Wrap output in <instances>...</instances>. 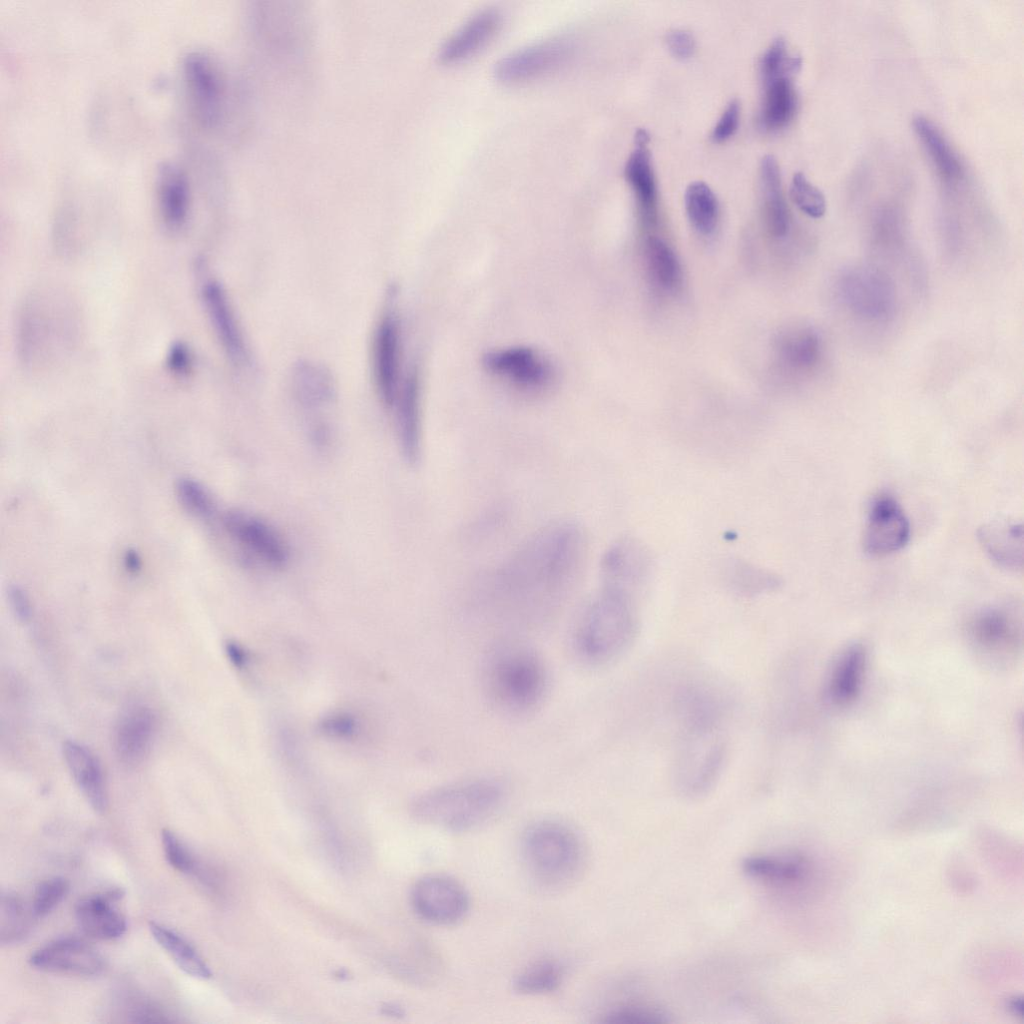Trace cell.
<instances>
[{
  "label": "cell",
  "instance_id": "obj_1",
  "mask_svg": "<svg viewBox=\"0 0 1024 1024\" xmlns=\"http://www.w3.org/2000/svg\"><path fill=\"white\" fill-rule=\"evenodd\" d=\"M575 524H551L526 540L486 579L484 594L495 610L535 618L553 610L573 588L585 555Z\"/></svg>",
  "mask_w": 1024,
  "mask_h": 1024
},
{
  "label": "cell",
  "instance_id": "obj_2",
  "mask_svg": "<svg viewBox=\"0 0 1024 1024\" xmlns=\"http://www.w3.org/2000/svg\"><path fill=\"white\" fill-rule=\"evenodd\" d=\"M646 576L616 562H602L601 585L576 624L573 646L588 664L600 665L617 658L637 632L636 597Z\"/></svg>",
  "mask_w": 1024,
  "mask_h": 1024
},
{
  "label": "cell",
  "instance_id": "obj_3",
  "mask_svg": "<svg viewBox=\"0 0 1024 1024\" xmlns=\"http://www.w3.org/2000/svg\"><path fill=\"white\" fill-rule=\"evenodd\" d=\"M483 678L492 703L509 715H526L543 702L548 671L541 656L517 641L497 644L488 653Z\"/></svg>",
  "mask_w": 1024,
  "mask_h": 1024
},
{
  "label": "cell",
  "instance_id": "obj_4",
  "mask_svg": "<svg viewBox=\"0 0 1024 1024\" xmlns=\"http://www.w3.org/2000/svg\"><path fill=\"white\" fill-rule=\"evenodd\" d=\"M506 797L504 784L491 777L464 779L433 788L412 805L414 816L445 830L474 829L492 818Z\"/></svg>",
  "mask_w": 1024,
  "mask_h": 1024
},
{
  "label": "cell",
  "instance_id": "obj_5",
  "mask_svg": "<svg viewBox=\"0 0 1024 1024\" xmlns=\"http://www.w3.org/2000/svg\"><path fill=\"white\" fill-rule=\"evenodd\" d=\"M723 718L681 720L682 732L673 764V782L684 798L706 796L720 778L727 758Z\"/></svg>",
  "mask_w": 1024,
  "mask_h": 1024
},
{
  "label": "cell",
  "instance_id": "obj_6",
  "mask_svg": "<svg viewBox=\"0 0 1024 1024\" xmlns=\"http://www.w3.org/2000/svg\"><path fill=\"white\" fill-rule=\"evenodd\" d=\"M523 861L538 884L559 888L573 881L584 864V846L576 831L557 820L527 827L521 840Z\"/></svg>",
  "mask_w": 1024,
  "mask_h": 1024
},
{
  "label": "cell",
  "instance_id": "obj_7",
  "mask_svg": "<svg viewBox=\"0 0 1024 1024\" xmlns=\"http://www.w3.org/2000/svg\"><path fill=\"white\" fill-rule=\"evenodd\" d=\"M50 295L29 299L23 307L18 322V347L23 360L29 364H42L53 356L61 344L68 342L71 333L68 327L67 311L63 312L61 302L55 305Z\"/></svg>",
  "mask_w": 1024,
  "mask_h": 1024
},
{
  "label": "cell",
  "instance_id": "obj_8",
  "mask_svg": "<svg viewBox=\"0 0 1024 1024\" xmlns=\"http://www.w3.org/2000/svg\"><path fill=\"white\" fill-rule=\"evenodd\" d=\"M486 371L522 392L539 393L551 387L555 371L551 362L527 346L494 349L483 357Z\"/></svg>",
  "mask_w": 1024,
  "mask_h": 1024
},
{
  "label": "cell",
  "instance_id": "obj_9",
  "mask_svg": "<svg viewBox=\"0 0 1024 1024\" xmlns=\"http://www.w3.org/2000/svg\"><path fill=\"white\" fill-rule=\"evenodd\" d=\"M411 904L415 913L426 922L452 926L468 914L470 898L463 885L454 878L430 874L413 885Z\"/></svg>",
  "mask_w": 1024,
  "mask_h": 1024
},
{
  "label": "cell",
  "instance_id": "obj_10",
  "mask_svg": "<svg viewBox=\"0 0 1024 1024\" xmlns=\"http://www.w3.org/2000/svg\"><path fill=\"white\" fill-rule=\"evenodd\" d=\"M742 870L752 879L800 890L815 888L823 881V871L815 860L799 851L748 856L742 861Z\"/></svg>",
  "mask_w": 1024,
  "mask_h": 1024
},
{
  "label": "cell",
  "instance_id": "obj_11",
  "mask_svg": "<svg viewBox=\"0 0 1024 1024\" xmlns=\"http://www.w3.org/2000/svg\"><path fill=\"white\" fill-rule=\"evenodd\" d=\"M222 522L233 541L263 565L279 569L288 562L287 544L266 522L239 511L225 513Z\"/></svg>",
  "mask_w": 1024,
  "mask_h": 1024
},
{
  "label": "cell",
  "instance_id": "obj_12",
  "mask_svg": "<svg viewBox=\"0 0 1024 1024\" xmlns=\"http://www.w3.org/2000/svg\"><path fill=\"white\" fill-rule=\"evenodd\" d=\"M909 520L890 495H880L870 505L863 535L866 553L883 557L904 548L910 539Z\"/></svg>",
  "mask_w": 1024,
  "mask_h": 1024
},
{
  "label": "cell",
  "instance_id": "obj_13",
  "mask_svg": "<svg viewBox=\"0 0 1024 1024\" xmlns=\"http://www.w3.org/2000/svg\"><path fill=\"white\" fill-rule=\"evenodd\" d=\"M838 286L846 305L864 318H886L893 309L892 285L878 271L863 267L850 269L840 277Z\"/></svg>",
  "mask_w": 1024,
  "mask_h": 1024
},
{
  "label": "cell",
  "instance_id": "obj_14",
  "mask_svg": "<svg viewBox=\"0 0 1024 1024\" xmlns=\"http://www.w3.org/2000/svg\"><path fill=\"white\" fill-rule=\"evenodd\" d=\"M29 963L41 971L84 977L99 975L106 966L93 946L75 937L59 938L37 949Z\"/></svg>",
  "mask_w": 1024,
  "mask_h": 1024
},
{
  "label": "cell",
  "instance_id": "obj_15",
  "mask_svg": "<svg viewBox=\"0 0 1024 1024\" xmlns=\"http://www.w3.org/2000/svg\"><path fill=\"white\" fill-rule=\"evenodd\" d=\"M183 72L197 118L205 127H214L221 119L222 85L212 60L192 51L183 61Z\"/></svg>",
  "mask_w": 1024,
  "mask_h": 1024
},
{
  "label": "cell",
  "instance_id": "obj_16",
  "mask_svg": "<svg viewBox=\"0 0 1024 1024\" xmlns=\"http://www.w3.org/2000/svg\"><path fill=\"white\" fill-rule=\"evenodd\" d=\"M570 39L552 37L518 48L500 58L495 73L503 80L525 79L562 63L572 52Z\"/></svg>",
  "mask_w": 1024,
  "mask_h": 1024
},
{
  "label": "cell",
  "instance_id": "obj_17",
  "mask_svg": "<svg viewBox=\"0 0 1024 1024\" xmlns=\"http://www.w3.org/2000/svg\"><path fill=\"white\" fill-rule=\"evenodd\" d=\"M372 356L379 396L385 405L393 406L400 387V328L392 312H387L376 328Z\"/></svg>",
  "mask_w": 1024,
  "mask_h": 1024
},
{
  "label": "cell",
  "instance_id": "obj_18",
  "mask_svg": "<svg viewBox=\"0 0 1024 1024\" xmlns=\"http://www.w3.org/2000/svg\"><path fill=\"white\" fill-rule=\"evenodd\" d=\"M123 895L122 889L111 888L79 899L74 911L81 931L98 940H115L123 936L127 929L126 919L114 904Z\"/></svg>",
  "mask_w": 1024,
  "mask_h": 1024
},
{
  "label": "cell",
  "instance_id": "obj_19",
  "mask_svg": "<svg viewBox=\"0 0 1024 1024\" xmlns=\"http://www.w3.org/2000/svg\"><path fill=\"white\" fill-rule=\"evenodd\" d=\"M202 301L213 330L229 359L235 364L245 362L247 354L241 330L223 286L207 280L201 290Z\"/></svg>",
  "mask_w": 1024,
  "mask_h": 1024
},
{
  "label": "cell",
  "instance_id": "obj_20",
  "mask_svg": "<svg viewBox=\"0 0 1024 1024\" xmlns=\"http://www.w3.org/2000/svg\"><path fill=\"white\" fill-rule=\"evenodd\" d=\"M156 719L146 706H134L121 717L114 734V747L119 761L129 767L141 763L148 754Z\"/></svg>",
  "mask_w": 1024,
  "mask_h": 1024
},
{
  "label": "cell",
  "instance_id": "obj_21",
  "mask_svg": "<svg viewBox=\"0 0 1024 1024\" xmlns=\"http://www.w3.org/2000/svg\"><path fill=\"white\" fill-rule=\"evenodd\" d=\"M402 453L409 463H416L421 451V389L416 370H411L400 384L394 405Z\"/></svg>",
  "mask_w": 1024,
  "mask_h": 1024
},
{
  "label": "cell",
  "instance_id": "obj_22",
  "mask_svg": "<svg viewBox=\"0 0 1024 1024\" xmlns=\"http://www.w3.org/2000/svg\"><path fill=\"white\" fill-rule=\"evenodd\" d=\"M63 755L76 785L89 805L98 813L105 812L108 794L98 759L86 746L75 741L63 744Z\"/></svg>",
  "mask_w": 1024,
  "mask_h": 1024
},
{
  "label": "cell",
  "instance_id": "obj_23",
  "mask_svg": "<svg viewBox=\"0 0 1024 1024\" xmlns=\"http://www.w3.org/2000/svg\"><path fill=\"white\" fill-rule=\"evenodd\" d=\"M500 23L501 14L498 9L489 7L479 10L441 44L439 59L452 62L469 56L494 35Z\"/></svg>",
  "mask_w": 1024,
  "mask_h": 1024
},
{
  "label": "cell",
  "instance_id": "obj_24",
  "mask_svg": "<svg viewBox=\"0 0 1024 1024\" xmlns=\"http://www.w3.org/2000/svg\"><path fill=\"white\" fill-rule=\"evenodd\" d=\"M157 198L165 226L173 231L181 229L189 216L191 194L188 178L180 167L171 163L161 166L157 176Z\"/></svg>",
  "mask_w": 1024,
  "mask_h": 1024
},
{
  "label": "cell",
  "instance_id": "obj_25",
  "mask_svg": "<svg viewBox=\"0 0 1024 1024\" xmlns=\"http://www.w3.org/2000/svg\"><path fill=\"white\" fill-rule=\"evenodd\" d=\"M977 537L986 554L999 566L1018 570L1023 564V528L1020 523L998 519L983 524Z\"/></svg>",
  "mask_w": 1024,
  "mask_h": 1024
},
{
  "label": "cell",
  "instance_id": "obj_26",
  "mask_svg": "<svg viewBox=\"0 0 1024 1024\" xmlns=\"http://www.w3.org/2000/svg\"><path fill=\"white\" fill-rule=\"evenodd\" d=\"M866 668V652L861 645L847 648L835 662L826 687L829 701L837 706L851 704L860 693Z\"/></svg>",
  "mask_w": 1024,
  "mask_h": 1024
},
{
  "label": "cell",
  "instance_id": "obj_27",
  "mask_svg": "<svg viewBox=\"0 0 1024 1024\" xmlns=\"http://www.w3.org/2000/svg\"><path fill=\"white\" fill-rule=\"evenodd\" d=\"M970 635L977 648L987 654L1012 652L1016 647V627L1006 611L989 608L976 615Z\"/></svg>",
  "mask_w": 1024,
  "mask_h": 1024
},
{
  "label": "cell",
  "instance_id": "obj_28",
  "mask_svg": "<svg viewBox=\"0 0 1024 1024\" xmlns=\"http://www.w3.org/2000/svg\"><path fill=\"white\" fill-rule=\"evenodd\" d=\"M760 185L766 227L773 237H783L789 228V213L782 193L777 160L765 155L760 164Z\"/></svg>",
  "mask_w": 1024,
  "mask_h": 1024
},
{
  "label": "cell",
  "instance_id": "obj_29",
  "mask_svg": "<svg viewBox=\"0 0 1024 1024\" xmlns=\"http://www.w3.org/2000/svg\"><path fill=\"white\" fill-rule=\"evenodd\" d=\"M764 94L758 121L762 129L776 131L786 126L797 108V95L789 77L763 84Z\"/></svg>",
  "mask_w": 1024,
  "mask_h": 1024
},
{
  "label": "cell",
  "instance_id": "obj_30",
  "mask_svg": "<svg viewBox=\"0 0 1024 1024\" xmlns=\"http://www.w3.org/2000/svg\"><path fill=\"white\" fill-rule=\"evenodd\" d=\"M624 174L631 185L643 220L647 223L656 217L657 189L647 147H636L626 161Z\"/></svg>",
  "mask_w": 1024,
  "mask_h": 1024
},
{
  "label": "cell",
  "instance_id": "obj_31",
  "mask_svg": "<svg viewBox=\"0 0 1024 1024\" xmlns=\"http://www.w3.org/2000/svg\"><path fill=\"white\" fill-rule=\"evenodd\" d=\"M912 123L941 176L949 181L959 180L964 173L963 164L937 125L920 114Z\"/></svg>",
  "mask_w": 1024,
  "mask_h": 1024
},
{
  "label": "cell",
  "instance_id": "obj_32",
  "mask_svg": "<svg viewBox=\"0 0 1024 1024\" xmlns=\"http://www.w3.org/2000/svg\"><path fill=\"white\" fill-rule=\"evenodd\" d=\"M149 930L154 940L183 972L198 979L211 977L210 968L204 959L183 936L155 921L149 922Z\"/></svg>",
  "mask_w": 1024,
  "mask_h": 1024
},
{
  "label": "cell",
  "instance_id": "obj_33",
  "mask_svg": "<svg viewBox=\"0 0 1024 1024\" xmlns=\"http://www.w3.org/2000/svg\"><path fill=\"white\" fill-rule=\"evenodd\" d=\"M565 977V967L558 960L543 958L529 964L513 979V990L521 995H543L556 991Z\"/></svg>",
  "mask_w": 1024,
  "mask_h": 1024
},
{
  "label": "cell",
  "instance_id": "obj_34",
  "mask_svg": "<svg viewBox=\"0 0 1024 1024\" xmlns=\"http://www.w3.org/2000/svg\"><path fill=\"white\" fill-rule=\"evenodd\" d=\"M645 259L652 280L662 289L673 291L681 284L682 272L674 251L657 237L645 244Z\"/></svg>",
  "mask_w": 1024,
  "mask_h": 1024
},
{
  "label": "cell",
  "instance_id": "obj_35",
  "mask_svg": "<svg viewBox=\"0 0 1024 1024\" xmlns=\"http://www.w3.org/2000/svg\"><path fill=\"white\" fill-rule=\"evenodd\" d=\"M684 202L694 229L704 235L712 233L719 214L718 200L712 189L703 181H694L685 190Z\"/></svg>",
  "mask_w": 1024,
  "mask_h": 1024
},
{
  "label": "cell",
  "instance_id": "obj_36",
  "mask_svg": "<svg viewBox=\"0 0 1024 1024\" xmlns=\"http://www.w3.org/2000/svg\"><path fill=\"white\" fill-rule=\"evenodd\" d=\"M31 917L21 899L14 892H2L0 898V943L10 945L21 942L30 932Z\"/></svg>",
  "mask_w": 1024,
  "mask_h": 1024
},
{
  "label": "cell",
  "instance_id": "obj_37",
  "mask_svg": "<svg viewBox=\"0 0 1024 1024\" xmlns=\"http://www.w3.org/2000/svg\"><path fill=\"white\" fill-rule=\"evenodd\" d=\"M820 354V337L811 329L792 332L785 336L780 343V356L793 369L811 368L818 362Z\"/></svg>",
  "mask_w": 1024,
  "mask_h": 1024
},
{
  "label": "cell",
  "instance_id": "obj_38",
  "mask_svg": "<svg viewBox=\"0 0 1024 1024\" xmlns=\"http://www.w3.org/2000/svg\"><path fill=\"white\" fill-rule=\"evenodd\" d=\"M300 401L307 407L328 403L333 397L331 377L323 368L306 363L301 364L294 376Z\"/></svg>",
  "mask_w": 1024,
  "mask_h": 1024
},
{
  "label": "cell",
  "instance_id": "obj_39",
  "mask_svg": "<svg viewBox=\"0 0 1024 1024\" xmlns=\"http://www.w3.org/2000/svg\"><path fill=\"white\" fill-rule=\"evenodd\" d=\"M801 63V57L790 53L783 38L774 39L759 62L763 84L782 77L791 78L800 69Z\"/></svg>",
  "mask_w": 1024,
  "mask_h": 1024
},
{
  "label": "cell",
  "instance_id": "obj_40",
  "mask_svg": "<svg viewBox=\"0 0 1024 1024\" xmlns=\"http://www.w3.org/2000/svg\"><path fill=\"white\" fill-rule=\"evenodd\" d=\"M175 488L179 502L188 512L201 518H210L214 515L213 498L199 482L191 478H181Z\"/></svg>",
  "mask_w": 1024,
  "mask_h": 1024
},
{
  "label": "cell",
  "instance_id": "obj_41",
  "mask_svg": "<svg viewBox=\"0 0 1024 1024\" xmlns=\"http://www.w3.org/2000/svg\"><path fill=\"white\" fill-rule=\"evenodd\" d=\"M790 194L797 207L806 215L820 218L825 214V196L802 172L793 175Z\"/></svg>",
  "mask_w": 1024,
  "mask_h": 1024
},
{
  "label": "cell",
  "instance_id": "obj_42",
  "mask_svg": "<svg viewBox=\"0 0 1024 1024\" xmlns=\"http://www.w3.org/2000/svg\"><path fill=\"white\" fill-rule=\"evenodd\" d=\"M599 1022L607 1024H659L667 1023V1014L657 1008L640 1005H620L610 1008L600 1016Z\"/></svg>",
  "mask_w": 1024,
  "mask_h": 1024
},
{
  "label": "cell",
  "instance_id": "obj_43",
  "mask_svg": "<svg viewBox=\"0 0 1024 1024\" xmlns=\"http://www.w3.org/2000/svg\"><path fill=\"white\" fill-rule=\"evenodd\" d=\"M70 883L64 877H52L42 881L34 892L32 912L36 917L50 914L68 895Z\"/></svg>",
  "mask_w": 1024,
  "mask_h": 1024
},
{
  "label": "cell",
  "instance_id": "obj_44",
  "mask_svg": "<svg viewBox=\"0 0 1024 1024\" xmlns=\"http://www.w3.org/2000/svg\"><path fill=\"white\" fill-rule=\"evenodd\" d=\"M161 842L166 861L171 867L181 873H192L196 868V862L178 836L168 828L161 831Z\"/></svg>",
  "mask_w": 1024,
  "mask_h": 1024
},
{
  "label": "cell",
  "instance_id": "obj_45",
  "mask_svg": "<svg viewBox=\"0 0 1024 1024\" xmlns=\"http://www.w3.org/2000/svg\"><path fill=\"white\" fill-rule=\"evenodd\" d=\"M736 571L733 574L732 584L738 591L745 594H756L766 590L773 589L774 586L778 585V581L770 575H766L761 571H757L754 568H750L747 565L736 566Z\"/></svg>",
  "mask_w": 1024,
  "mask_h": 1024
},
{
  "label": "cell",
  "instance_id": "obj_46",
  "mask_svg": "<svg viewBox=\"0 0 1024 1024\" xmlns=\"http://www.w3.org/2000/svg\"><path fill=\"white\" fill-rule=\"evenodd\" d=\"M740 110V103L737 99H733L728 103L713 128L712 138L715 142H723L736 132L739 125Z\"/></svg>",
  "mask_w": 1024,
  "mask_h": 1024
},
{
  "label": "cell",
  "instance_id": "obj_47",
  "mask_svg": "<svg viewBox=\"0 0 1024 1024\" xmlns=\"http://www.w3.org/2000/svg\"><path fill=\"white\" fill-rule=\"evenodd\" d=\"M666 44L671 54L678 59H687L695 49V40L691 33L683 29H673L667 33Z\"/></svg>",
  "mask_w": 1024,
  "mask_h": 1024
},
{
  "label": "cell",
  "instance_id": "obj_48",
  "mask_svg": "<svg viewBox=\"0 0 1024 1024\" xmlns=\"http://www.w3.org/2000/svg\"><path fill=\"white\" fill-rule=\"evenodd\" d=\"M8 602L16 619L22 623L29 621L32 608L29 597L19 585H10L7 589Z\"/></svg>",
  "mask_w": 1024,
  "mask_h": 1024
},
{
  "label": "cell",
  "instance_id": "obj_49",
  "mask_svg": "<svg viewBox=\"0 0 1024 1024\" xmlns=\"http://www.w3.org/2000/svg\"><path fill=\"white\" fill-rule=\"evenodd\" d=\"M167 365L177 375L189 373L192 367L190 350L182 343H175L168 352Z\"/></svg>",
  "mask_w": 1024,
  "mask_h": 1024
},
{
  "label": "cell",
  "instance_id": "obj_50",
  "mask_svg": "<svg viewBox=\"0 0 1024 1024\" xmlns=\"http://www.w3.org/2000/svg\"><path fill=\"white\" fill-rule=\"evenodd\" d=\"M353 728L354 722L346 717H337L325 723L326 731L338 735H348L352 733Z\"/></svg>",
  "mask_w": 1024,
  "mask_h": 1024
},
{
  "label": "cell",
  "instance_id": "obj_51",
  "mask_svg": "<svg viewBox=\"0 0 1024 1024\" xmlns=\"http://www.w3.org/2000/svg\"><path fill=\"white\" fill-rule=\"evenodd\" d=\"M124 567L127 572L137 574L142 569V559L134 549H128L123 557Z\"/></svg>",
  "mask_w": 1024,
  "mask_h": 1024
},
{
  "label": "cell",
  "instance_id": "obj_52",
  "mask_svg": "<svg viewBox=\"0 0 1024 1024\" xmlns=\"http://www.w3.org/2000/svg\"><path fill=\"white\" fill-rule=\"evenodd\" d=\"M226 652L229 659L237 667H241L247 660L246 652L236 643L228 642L226 645Z\"/></svg>",
  "mask_w": 1024,
  "mask_h": 1024
},
{
  "label": "cell",
  "instance_id": "obj_53",
  "mask_svg": "<svg viewBox=\"0 0 1024 1024\" xmlns=\"http://www.w3.org/2000/svg\"><path fill=\"white\" fill-rule=\"evenodd\" d=\"M650 141V135L647 130L639 128L635 133V145L636 147H647Z\"/></svg>",
  "mask_w": 1024,
  "mask_h": 1024
},
{
  "label": "cell",
  "instance_id": "obj_54",
  "mask_svg": "<svg viewBox=\"0 0 1024 1024\" xmlns=\"http://www.w3.org/2000/svg\"><path fill=\"white\" fill-rule=\"evenodd\" d=\"M1006 1007L1015 1015H1020L1022 1011V1000L1017 997L1009 998L1006 1002Z\"/></svg>",
  "mask_w": 1024,
  "mask_h": 1024
}]
</instances>
